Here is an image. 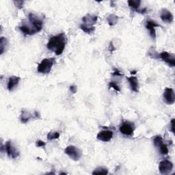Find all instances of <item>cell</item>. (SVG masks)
Returning a JSON list of instances; mask_svg holds the SVG:
<instances>
[{
	"instance_id": "25",
	"label": "cell",
	"mask_w": 175,
	"mask_h": 175,
	"mask_svg": "<svg viewBox=\"0 0 175 175\" xmlns=\"http://www.w3.org/2000/svg\"><path fill=\"white\" fill-rule=\"evenodd\" d=\"M14 4L16 5V6L17 8H23V3H24V2L23 1H14Z\"/></svg>"
},
{
	"instance_id": "8",
	"label": "cell",
	"mask_w": 175,
	"mask_h": 175,
	"mask_svg": "<svg viewBox=\"0 0 175 175\" xmlns=\"http://www.w3.org/2000/svg\"><path fill=\"white\" fill-rule=\"evenodd\" d=\"M164 100L168 105H172L175 102L174 92L172 88H166L164 92Z\"/></svg>"
},
{
	"instance_id": "31",
	"label": "cell",
	"mask_w": 175,
	"mask_h": 175,
	"mask_svg": "<svg viewBox=\"0 0 175 175\" xmlns=\"http://www.w3.org/2000/svg\"><path fill=\"white\" fill-rule=\"evenodd\" d=\"M136 73H137V71H133L132 72L131 71V74H135Z\"/></svg>"
},
{
	"instance_id": "11",
	"label": "cell",
	"mask_w": 175,
	"mask_h": 175,
	"mask_svg": "<svg viewBox=\"0 0 175 175\" xmlns=\"http://www.w3.org/2000/svg\"><path fill=\"white\" fill-rule=\"evenodd\" d=\"M159 26L160 25H159L158 23L153 20H147V21L146 22V28L149 31L150 36L152 37V38H154V39L156 38V31H155V28Z\"/></svg>"
},
{
	"instance_id": "1",
	"label": "cell",
	"mask_w": 175,
	"mask_h": 175,
	"mask_svg": "<svg viewBox=\"0 0 175 175\" xmlns=\"http://www.w3.org/2000/svg\"><path fill=\"white\" fill-rule=\"evenodd\" d=\"M28 23H23L19 26V30L25 36L33 35L39 32L43 27V19L34 13L28 14Z\"/></svg>"
},
{
	"instance_id": "12",
	"label": "cell",
	"mask_w": 175,
	"mask_h": 175,
	"mask_svg": "<svg viewBox=\"0 0 175 175\" xmlns=\"http://www.w3.org/2000/svg\"><path fill=\"white\" fill-rule=\"evenodd\" d=\"M20 80L21 78L19 77H16V76L10 77L8 79V85H7L8 90L10 92L14 90L18 86Z\"/></svg>"
},
{
	"instance_id": "3",
	"label": "cell",
	"mask_w": 175,
	"mask_h": 175,
	"mask_svg": "<svg viewBox=\"0 0 175 175\" xmlns=\"http://www.w3.org/2000/svg\"><path fill=\"white\" fill-rule=\"evenodd\" d=\"M55 62H56V60L55 58L53 57L45 58V59H43L38 66V68H37L38 72L43 74L49 73L50 71H51V69Z\"/></svg>"
},
{
	"instance_id": "15",
	"label": "cell",
	"mask_w": 175,
	"mask_h": 175,
	"mask_svg": "<svg viewBox=\"0 0 175 175\" xmlns=\"http://www.w3.org/2000/svg\"><path fill=\"white\" fill-rule=\"evenodd\" d=\"M97 20H98V17L95 16V15L87 14L82 18V21L84 23V24H86L88 25L93 26V25L95 24Z\"/></svg>"
},
{
	"instance_id": "6",
	"label": "cell",
	"mask_w": 175,
	"mask_h": 175,
	"mask_svg": "<svg viewBox=\"0 0 175 175\" xmlns=\"http://www.w3.org/2000/svg\"><path fill=\"white\" fill-rule=\"evenodd\" d=\"M173 169V164L168 159H164L159 164V172L162 174H168Z\"/></svg>"
},
{
	"instance_id": "23",
	"label": "cell",
	"mask_w": 175,
	"mask_h": 175,
	"mask_svg": "<svg viewBox=\"0 0 175 175\" xmlns=\"http://www.w3.org/2000/svg\"><path fill=\"white\" fill-rule=\"evenodd\" d=\"M60 134L58 132L53 131V132H49L47 134V139L48 140H53V139H56L59 138Z\"/></svg>"
},
{
	"instance_id": "5",
	"label": "cell",
	"mask_w": 175,
	"mask_h": 175,
	"mask_svg": "<svg viewBox=\"0 0 175 175\" xmlns=\"http://www.w3.org/2000/svg\"><path fill=\"white\" fill-rule=\"evenodd\" d=\"M135 129V127L134 123L129 121H124L120 124L119 130L124 135L131 136L134 134Z\"/></svg>"
},
{
	"instance_id": "19",
	"label": "cell",
	"mask_w": 175,
	"mask_h": 175,
	"mask_svg": "<svg viewBox=\"0 0 175 175\" xmlns=\"http://www.w3.org/2000/svg\"><path fill=\"white\" fill-rule=\"evenodd\" d=\"M80 29L82 30L84 32L87 34H91L92 32H94L95 30V28L94 26L88 25L86 24H84V23L80 25Z\"/></svg>"
},
{
	"instance_id": "2",
	"label": "cell",
	"mask_w": 175,
	"mask_h": 175,
	"mask_svg": "<svg viewBox=\"0 0 175 175\" xmlns=\"http://www.w3.org/2000/svg\"><path fill=\"white\" fill-rule=\"evenodd\" d=\"M67 42V37L64 33H60L50 38L46 45V47L50 51L55 53L57 56H60L63 53Z\"/></svg>"
},
{
	"instance_id": "20",
	"label": "cell",
	"mask_w": 175,
	"mask_h": 175,
	"mask_svg": "<svg viewBox=\"0 0 175 175\" xmlns=\"http://www.w3.org/2000/svg\"><path fill=\"white\" fill-rule=\"evenodd\" d=\"M157 147L159 149V152L161 155H167L168 153V148L166 145L164 143V142H161L159 144Z\"/></svg>"
},
{
	"instance_id": "30",
	"label": "cell",
	"mask_w": 175,
	"mask_h": 175,
	"mask_svg": "<svg viewBox=\"0 0 175 175\" xmlns=\"http://www.w3.org/2000/svg\"><path fill=\"white\" fill-rule=\"evenodd\" d=\"M109 49H110V51L112 52H113V51H114V50L116 49L115 47H114L113 45H112V42H111V43H110V48H109Z\"/></svg>"
},
{
	"instance_id": "10",
	"label": "cell",
	"mask_w": 175,
	"mask_h": 175,
	"mask_svg": "<svg viewBox=\"0 0 175 175\" xmlns=\"http://www.w3.org/2000/svg\"><path fill=\"white\" fill-rule=\"evenodd\" d=\"M97 139L102 142H110L113 138V132L110 130H103L97 134Z\"/></svg>"
},
{
	"instance_id": "4",
	"label": "cell",
	"mask_w": 175,
	"mask_h": 175,
	"mask_svg": "<svg viewBox=\"0 0 175 175\" xmlns=\"http://www.w3.org/2000/svg\"><path fill=\"white\" fill-rule=\"evenodd\" d=\"M65 154L74 161H79L82 155V152L75 146H68L64 150Z\"/></svg>"
},
{
	"instance_id": "26",
	"label": "cell",
	"mask_w": 175,
	"mask_h": 175,
	"mask_svg": "<svg viewBox=\"0 0 175 175\" xmlns=\"http://www.w3.org/2000/svg\"><path fill=\"white\" fill-rule=\"evenodd\" d=\"M114 76H116V77H121L123 76V74L121 73V72H120L119 70H118L117 68H115L114 69V71L113 73V74H112Z\"/></svg>"
},
{
	"instance_id": "13",
	"label": "cell",
	"mask_w": 175,
	"mask_h": 175,
	"mask_svg": "<svg viewBox=\"0 0 175 175\" xmlns=\"http://www.w3.org/2000/svg\"><path fill=\"white\" fill-rule=\"evenodd\" d=\"M160 17L163 21L168 23H172L174 19V17L172 14L171 13V12H170L168 10H167L166 8L162 9Z\"/></svg>"
},
{
	"instance_id": "16",
	"label": "cell",
	"mask_w": 175,
	"mask_h": 175,
	"mask_svg": "<svg viewBox=\"0 0 175 175\" xmlns=\"http://www.w3.org/2000/svg\"><path fill=\"white\" fill-rule=\"evenodd\" d=\"M33 115L32 114H30L28 111H27L25 110H23L21 111V114L20 116V120L21 122L22 123H27L30 119H32L33 118Z\"/></svg>"
},
{
	"instance_id": "7",
	"label": "cell",
	"mask_w": 175,
	"mask_h": 175,
	"mask_svg": "<svg viewBox=\"0 0 175 175\" xmlns=\"http://www.w3.org/2000/svg\"><path fill=\"white\" fill-rule=\"evenodd\" d=\"M5 150L8 155L13 159H16L19 156V152L11 141H8L5 145Z\"/></svg>"
},
{
	"instance_id": "22",
	"label": "cell",
	"mask_w": 175,
	"mask_h": 175,
	"mask_svg": "<svg viewBox=\"0 0 175 175\" xmlns=\"http://www.w3.org/2000/svg\"><path fill=\"white\" fill-rule=\"evenodd\" d=\"M92 174L106 175V174H108V170L107 168H104V167H99V168H96L94 171H93Z\"/></svg>"
},
{
	"instance_id": "17",
	"label": "cell",
	"mask_w": 175,
	"mask_h": 175,
	"mask_svg": "<svg viewBox=\"0 0 175 175\" xmlns=\"http://www.w3.org/2000/svg\"><path fill=\"white\" fill-rule=\"evenodd\" d=\"M8 41L7 38L4 37H1L0 38V54H3L8 48Z\"/></svg>"
},
{
	"instance_id": "24",
	"label": "cell",
	"mask_w": 175,
	"mask_h": 175,
	"mask_svg": "<svg viewBox=\"0 0 175 175\" xmlns=\"http://www.w3.org/2000/svg\"><path fill=\"white\" fill-rule=\"evenodd\" d=\"M109 86H110V88H114L116 91L118 92L120 91V88L119 87V85L117 84V83L115 82V81H110V84H109Z\"/></svg>"
},
{
	"instance_id": "21",
	"label": "cell",
	"mask_w": 175,
	"mask_h": 175,
	"mask_svg": "<svg viewBox=\"0 0 175 175\" xmlns=\"http://www.w3.org/2000/svg\"><path fill=\"white\" fill-rule=\"evenodd\" d=\"M128 4H129L130 7L133 8L136 11L139 9V6H140L141 1L140 0H129L128 1Z\"/></svg>"
},
{
	"instance_id": "28",
	"label": "cell",
	"mask_w": 175,
	"mask_h": 175,
	"mask_svg": "<svg viewBox=\"0 0 175 175\" xmlns=\"http://www.w3.org/2000/svg\"><path fill=\"white\" fill-rule=\"evenodd\" d=\"M77 90V88L75 85H71V86H70V91H71L72 93H73V94L76 93Z\"/></svg>"
},
{
	"instance_id": "27",
	"label": "cell",
	"mask_w": 175,
	"mask_h": 175,
	"mask_svg": "<svg viewBox=\"0 0 175 175\" xmlns=\"http://www.w3.org/2000/svg\"><path fill=\"white\" fill-rule=\"evenodd\" d=\"M45 142H43V141H42V140H37L36 142V145L37 147H45Z\"/></svg>"
},
{
	"instance_id": "9",
	"label": "cell",
	"mask_w": 175,
	"mask_h": 175,
	"mask_svg": "<svg viewBox=\"0 0 175 175\" xmlns=\"http://www.w3.org/2000/svg\"><path fill=\"white\" fill-rule=\"evenodd\" d=\"M159 57H161L170 67H174L175 66V57L174 54L170 53L167 52H164L159 54Z\"/></svg>"
},
{
	"instance_id": "29",
	"label": "cell",
	"mask_w": 175,
	"mask_h": 175,
	"mask_svg": "<svg viewBox=\"0 0 175 175\" xmlns=\"http://www.w3.org/2000/svg\"><path fill=\"white\" fill-rule=\"evenodd\" d=\"M171 131L172 133H174V118H172L171 120Z\"/></svg>"
},
{
	"instance_id": "14",
	"label": "cell",
	"mask_w": 175,
	"mask_h": 175,
	"mask_svg": "<svg viewBox=\"0 0 175 175\" xmlns=\"http://www.w3.org/2000/svg\"><path fill=\"white\" fill-rule=\"evenodd\" d=\"M128 82H129L131 90L135 92H139V84L137 77L131 76L127 77Z\"/></svg>"
},
{
	"instance_id": "18",
	"label": "cell",
	"mask_w": 175,
	"mask_h": 175,
	"mask_svg": "<svg viewBox=\"0 0 175 175\" xmlns=\"http://www.w3.org/2000/svg\"><path fill=\"white\" fill-rule=\"evenodd\" d=\"M118 19H119V17L118 16H116V15L110 14L107 17V21L108 23V24L110 26H114L116 24V23H117Z\"/></svg>"
}]
</instances>
